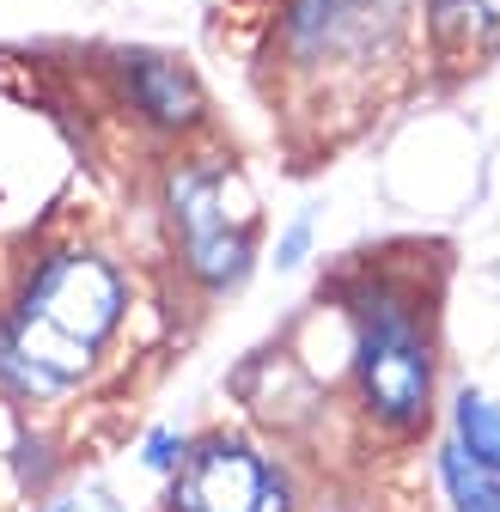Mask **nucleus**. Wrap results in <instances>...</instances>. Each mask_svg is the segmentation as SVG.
<instances>
[{
	"instance_id": "nucleus-1",
	"label": "nucleus",
	"mask_w": 500,
	"mask_h": 512,
	"mask_svg": "<svg viewBox=\"0 0 500 512\" xmlns=\"http://www.w3.org/2000/svg\"><path fill=\"white\" fill-rule=\"evenodd\" d=\"M135 317V269L104 238L37 244L0 299V397L55 409L104 378Z\"/></svg>"
},
{
	"instance_id": "nucleus-2",
	"label": "nucleus",
	"mask_w": 500,
	"mask_h": 512,
	"mask_svg": "<svg viewBox=\"0 0 500 512\" xmlns=\"http://www.w3.org/2000/svg\"><path fill=\"white\" fill-rule=\"evenodd\" d=\"M440 293L421 287L415 269L354 263L336 281V311L348 317V391L360 421L409 445L427 433L440 403Z\"/></svg>"
},
{
	"instance_id": "nucleus-3",
	"label": "nucleus",
	"mask_w": 500,
	"mask_h": 512,
	"mask_svg": "<svg viewBox=\"0 0 500 512\" xmlns=\"http://www.w3.org/2000/svg\"><path fill=\"white\" fill-rule=\"evenodd\" d=\"M421 43V0H275L269 74L293 110H366Z\"/></svg>"
},
{
	"instance_id": "nucleus-4",
	"label": "nucleus",
	"mask_w": 500,
	"mask_h": 512,
	"mask_svg": "<svg viewBox=\"0 0 500 512\" xmlns=\"http://www.w3.org/2000/svg\"><path fill=\"white\" fill-rule=\"evenodd\" d=\"M159 220L177 275L196 299L238 293L263 263V202L244 165L220 147H177L159 171Z\"/></svg>"
},
{
	"instance_id": "nucleus-5",
	"label": "nucleus",
	"mask_w": 500,
	"mask_h": 512,
	"mask_svg": "<svg viewBox=\"0 0 500 512\" xmlns=\"http://www.w3.org/2000/svg\"><path fill=\"white\" fill-rule=\"evenodd\" d=\"M165 512H299L293 470L250 433L214 427L165 482Z\"/></svg>"
},
{
	"instance_id": "nucleus-6",
	"label": "nucleus",
	"mask_w": 500,
	"mask_h": 512,
	"mask_svg": "<svg viewBox=\"0 0 500 512\" xmlns=\"http://www.w3.org/2000/svg\"><path fill=\"white\" fill-rule=\"evenodd\" d=\"M110 80H116V98L129 104V116L141 128H153L159 141L196 147L208 128H214L208 86L196 80V68L183 55H165V49H116L110 55Z\"/></svg>"
},
{
	"instance_id": "nucleus-7",
	"label": "nucleus",
	"mask_w": 500,
	"mask_h": 512,
	"mask_svg": "<svg viewBox=\"0 0 500 512\" xmlns=\"http://www.w3.org/2000/svg\"><path fill=\"white\" fill-rule=\"evenodd\" d=\"M421 43L440 68H482L500 55V0H421Z\"/></svg>"
},
{
	"instance_id": "nucleus-8",
	"label": "nucleus",
	"mask_w": 500,
	"mask_h": 512,
	"mask_svg": "<svg viewBox=\"0 0 500 512\" xmlns=\"http://www.w3.org/2000/svg\"><path fill=\"white\" fill-rule=\"evenodd\" d=\"M446 439L458 445L470 464H482L488 476H500V403H494L488 391L464 384V391L452 397V409H446Z\"/></svg>"
},
{
	"instance_id": "nucleus-9",
	"label": "nucleus",
	"mask_w": 500,
	"mask_h": 512,
	"mask_svg": "<svg viewBox=\"0 0 500 512\" xmlns=\"http://www.w3.org/2000/svg\"><path fill=\"white\" fill-rule=\"evenodd\" d=\"M433 476H440V494L452 512H500V476L470 464L452 439H440V452H433Z\"/></svg>"
},
{
	"instance_id": "nucleus-10",
	"label": "nucleus",
	"mask_w": 500,
	"mask_h": 512,
	"mask_svg": "<svg viewBox=\"0 0 500 512\" xmlns=\"http://www.w3.org/2000/svg\"><path fill=\"white\" fill-rule=\"evenodd\" d=\"M311 244H318V214H311V208H299V214H293V220L275 232V250H269L275 275H293V269H305Z\"/></svg>"
},
{
	"instance_id": "nucleus-11",
	"label": "nucleus",
	"mask_w": 500,
	"mask_h": 512,
	"mask_svg": "<svg viewBox=\"0 0 500 512\" xmlns=\"http://www.w3.org/2000/svg\"><path fill=\"white\" fill-rule=\"evenodd\" d=\"M190 458V433H177V427H153L147 433V445H141V470H153V476H177V464Z\"/></svg>"
},
{
	"instance_id": "nucleus-12",
	"label": "nucleus",
	"mask_w": 500,
	"mask_h": 512,
	"mask_svg": "<svg viewBox=\"0 0 500 512\" xmlns=\"http://www.w3.org/2000/svg\"><path fill=\"white\" fill-rule=\"evenodd\" d=\"M37 512H129L110 488H98V482H80V488H61V494H43V506Z\"/></svg>"
},
{
	"instance_id": "nucleus-13",
	"label": "nucleus",
	"mask_w": 500,
	"mask_h": 512,
	"mask_svg": "<svg viewBox=\"0 0 500 512\" xmlns=\"http://www.w3.org/2000/svg\"><path fill=\"white\" fill-rule=\"evenodd\" d=\"M269 7H275V0H269Z\"/></svg>"
}]
</instances>
